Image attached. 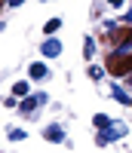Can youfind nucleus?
I'll use <instances>...</instances> for the list:
<instances>
[{
	"instance_id": "obj_13",
	"label": "nucleus",
	"mask_w": 132,
	"mask_h": 153,
	"mask_svg": "<svg viewBox=\"0 0 132 153\" xmlns=\"http://www.w3.org/2000/svg\"><path fill=\"white\" fill-rule=\"evenodd\" d=\"M58 25H62L58 19H52V22H46V25H43V31H46V34H56V31H58Z\"/></svg>"
},
{
	"instance_id": "obj_8",
	"label": "nucleus",
	"mask_w": 132,
	"mask_h": 153,
	"mask_svg": "<svg viewBox=\"0 0 132 153\" xmlns=\"http://www.w3.org/2000/svg\"><path fill=\"white\" fill-rule=\"evenodd\" d=\"M28 92H31V86L25 83V80H19L16 86H12V95H22V98H25V95H28Z\"/></svg>"
},
{
	"instance_id": "obj_10",
	"label": "nucleus",
	"mask_w": 132,
	"mask_h": 153,
	"mask_svg": "<svg viewBox=\"0 0 132 153\" xmlns=\"http://www.w3.org/2000/svg\"><path fill=\"white\" fill-rule=\"evenodd\" d=\"M83 55H86V58L95 55V43H92V37H86V43H83Z\"/></svg>"
},
{
	"instance_id": "obj_17",
	"label": "nucleus",
	"mask_w": 132,
	"mask_h": 153,
	"mask_svg": "<svg viewBox=\"0 0 132 153\" xmlns=\"http://www.w3.org/2000/svg\"><path fill=\"white\" fill-rule=\"evenodd\" d=\"M46 3H49V0H46Z\"/></svg>"
},
{
	"instance_id": "obj_15",
	"label": "nucleus",
	"mask_w": 132,
	"mask_h": 153,
	"mask_svg": "<svg viewBox=\"0 0 132 153\" xmlns=\"http://www.w3.org/2000/svg\"><path fill=\"white\" fill-rule=\"evenodd\" d=\"M108 3H111V6H117V9H120V6H123V0H108Z\"/></svg>"
},
{
	"instance_id": "obj_16",
	"label": "nucleus",
	"mask_w": 132,
	"mask_h": 153,
	"mask_svg": "<svg viewBox=\"0 0 132 153\" xmlns=\"http://www.w3.org/2000/svg\"><path fill=\"white\" fill-rule=\"evenodd\" d=\"M6 3H9V6H19V3H22V0H6Z\"/></svg>"
},
{
	"instance_id": "obj_12",
	"label": "nucleus",
	"mask_w": 132,
	"mask_h": 153,
	"mask_svg": "<svg viewBox=\"0 0 132 153\" xmlns=\"http://www.w3.org/2000/svg\"><path fill=\"white\" fill-rule=\"evenodd\" d=\"M28 138V132H22V129H9V141H25Z\"/></svg>"
},
{
	"instance_id": "obj_5",
	"label": "nucleus",
	"mask_w": 132,
	"mask_h": 153,
	"mask_svg": "<svg viewBox=\"0 0 132 153\" xmlns=\"http://www.w3.org/2000/svg\"><path fill=\"white\" fill-rule=\"evenodd\" d=\"M40 49H43V55L56 58V55L62 52V43H58V40H43V43H40Z\"/></svg>"
},
{
	"instance_id": "obj_1",
	"label": "nucleus",
	"mask_w": 132,
	"mask_h": 153,
	"mask_svg": "<svg viewBox=\"0 0 132 153\" xmlns=\"http://www.w3.org/2000/svg\"><path fill=\"white\" fill-rule=\"evenodd\" d=\"M108 74H114V76L132 74V55L126 52V49H117V52L108 58Z\"/></svg>"
},
{
	"instance_id": "obj_4",
	"label": "nucleus",
	"mask_w": 132,
	"mask_h": 153,
	"mask_svg": "<svg viewBox=\"0 0 132 153\" xmlns=\"http://www.w3.org/2000/svg\"><path fill=\"white\" fill-rule=\"evenodd\" d=\"M43 135H46V141H52V144H62V141H64L62 126H46V129H43Z\"/></svg>"
},
{
	"instance_id": "obj_14",
	"label": "nucleus",
	"mask_w": 132,
	"mask_h": 153,
	"mask_svg": "<svg viewBox=\"0 0 132 153\" xmlns=\"http://www.w3.org/2000/svg\"><path fill=\"white\" fill-rule=\"evenodd\" d=\"M101 74H104L101 68H89V76H92V80H101Z\"/></svg>"
},
{
	"instance_id": "obj_11",
	"label": "nucleus",
	"mask_w": 132,
	"mask_h": 153,
	"mask_svg": "<svg viewBox=\"0 0 132 153\" xmlns=\"http://www.w3.org/2000/svg\"><path fill=\"white\" fill-rule=\"evenodd\" d=\"M114 98L120 101V104H132V98H129V95L123 92V89H114Z\"/></svg>"
},
{
	"instance_id": "obj_3",
	"label": "nucleus",
	"mask_w": 132,
	"mask_h": 153,
	"mask_svg": "<svg viewBox=\"0 0 132 153\" xmlns=\"http://www.w3.org/2000/svg\"><path fill=\"white\" fill-rule=\"evenodd\" d=\"M111 43H114L117 49H132V28L114 31V34H111Z\"/></svg>"
},
{
	"instance_id": "obj_7",
	"label": "nucleus",
	"mask_w": 132,
	"mask_h": 153,
	"mask_svg": "<svg viewBox=\"0 0 132 153\" xmlns=\"http://www.w3.org/2000/svg\"><path fill=\"white\" fill-rule=\"evenodd\" d=\"M28 74H31V80H43V76H46V65H43V61H34Z\"/></svg>"
},
{
	"instance_id": "obj_2",
	"label": "nucleus",
	"mask_w": 132,
	"mask_h": 153,
	"mask_svg": "<svg viewBox=\"0 0 132 153\" xmlns=\"http://www.w3.org/2000/svg\"><path fill=\"white\" fill-rule=\"evenodd\" d=\"M123 135H126V126H123V123H111L108 129H98L95 144L104 147V144H111V141H117V138H123Z\"/></svg>"
},
{
	"instance_id": "obj_9",
	"label": "nucleus",
	"mask_w": 132,
	"mask_h": 153,
	"mask_svg": "<svg viewBox=\"0 0 132 153\" xmlns=\"http://www.w3.org/2000/svg\"><path fill=\"white\" fill-rule=\"evenodd\" d=\"M92 123H95V129H108V126H111V120L104 117V113H95V120H92Z\"/></svg>"
},
{
	"instance_id": "obj_6",
	"label": "nucleus",
	"mask_w": 132,
	"mask_h": 153,
	"mask_svg": "<svg viewBox=\"0 0 132 153\" xmlns=\"http://www.w3.org/2000/svg\"><path fill=\"white\" fill-rule=\"evenodd\" d=\"M43 101H46V95H34V98H25V101H22V113H31L37 104H43Z\"/></svg>"
},
{
	"instance_id": "obj_18",
	"label": "nucleus",
	"mask_w": 132,
	"mask_h": 153,
	"mask_svg": "<svg viewBox=\"0 0 132 153\" xmlns=\"http://www.w3.org/2000/svg\"><path fill=\"white\" fill-rule=\"evenodd\" d=\"M129 76H132V74H129Z\"/></svg>"
}]
</instances>
